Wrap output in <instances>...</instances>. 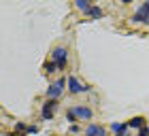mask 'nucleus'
<instances>
[{
	"label": "nucleus",
	"instance_id": "nucleus-15",
	"mask_svg": "<svg viewBox=\"0 0 149 136\" xmlns=\"http://www.w3.org/2000/svg\"><path fill=\"white\" fill-rule=\"evenodd\" d=\"M79 130H81V128H79L77 124H72V126H70V134H79Z\"/></svg>",
	"mask_w": 149,
	"mask_h": 136
},
{
	"label": "nucleus",
	"instance_id": "nucleus-8",
	"mask_svg": "<svg viewBox=\"0 0 149 136\" xmlns=\"http://www.w3.org/2000/svg\"><path fill=\"white\" fill-rule=\"evenodd\" d=\"M145 126H147L145 117H132L128 121V128H130V130H141V128H145Z\"/></svg>",
	"mask_w": 149,
	"mask_h": 136
},
{
	"label": "nucleus",
	"instance_id": "nucleus-6",
	"mask_svg": "<svg viewBox=\"0 0 149 136\" xmlns=\"http://www.w3.org/2000/svg\"><path fill=\"white\" fill-rule=\"evenodd\" d=\"M87 90H90V87H87L85 83H81L74 74H70V77H68V92H70V94H83V92H87Z\"/></svg>",
	"mask_w": 149,
	"mask_h": 136
},
{
	"label": "nucleus",
	"instance_id": "nucleus-10",
	"mask_svg": "<svg viewBox=\"0 0 149 136\" xmlns=\"http://www.w3.org/2000/svg\"><path fill=\"white\" fill-rule=\"evenodd\" d=\"M74 6L81 11V13H90V9H92V4H90V0H74Z\"/></svg>",
	"mask_w": 149,
	"mask_h": 136
},
{
	"label": "nucleus",
	"instance_id": "nucleus-4",
	"mask_svg": "<svg viewBox=\"0 0 149 136\" xmlns=\"http://www.w3.org/2000/svg\"><path fill=\"white\" fill-rule=\"evenodd\" d=\"M56 111H58V100L47 98L45 104H43V108H40V117H43L45 121H51L53 115H56Z\"/></svg>",
	"mask_w": 149,
	"mask_h": 136
},
{
	"label": "nucleus",
	"instance_id": "nucleus-2",
	"mask_svg": "<svg viewBox=\"0 0 149 136\" xmlns=\"http://www.w3.org/2000/svg\"><path fill=\"white\" fill-rule=\"evenodd\" d=\"M64 85H66V79H64V77H60L58 81L49 83V87H47V98L58 100L60 96H62V92H64Z\"/></svg>",
	"mask_w": 149,
	"mask_h": 136
},
{
	"label": "nucleus",
	"instance_id": "nucleus-11",
	"mask_svg": "<svg viewBox=\"0 0 149 136\" xmlns=\"http://www.w3.org/2000/svg\"><path fill=\"white\" fill-rule=\"evenodd\" d=\"M28 134V126L24 124V121H17L15 124V132H13V136H26Z\"/></svg>",
	"mask_w": 149,
	"mask_h": 136
},
{
	"label": "nucleus",
	"instance_id": "nucleus-1",
	"mask_svg": "<svg viewBox=\"0 0 149 136\" xmlns=\"http://www.w3.org/2000/svg\"><path fill=\"white\" fill-rule=\"evenodd\" d=\"M51 62L56 64L58 70H64V68H66V62H68V49H66V47H58V49H53Z\"/></svg>",
	"mask_w": 149,
	"mask_h": 136
},
{
	"label": "nucleus",
	"instance_id": "nucleus-9",
	"mask_svg": "<svg viewBox=\"0 0 149 136\" xmlns=\"http://www.w3.org/2000/svg\"><path fill=\"white\" fill-rule=\"evenodd\" d=\"M111 130L117 134V136H124V134H128V130H130V128H128V124H119V121H113V124H111Z\"/></svg>",
	"mask_w": 149,
	"mask_h": 136
},
{
	"label": "nucleus",
	"instance_id": "nucleus-7",
	"mask_svg": "<svg viewBox=\"0 0 149 136\" xmlns=\"http://www.w3.org/2000/svg\"><path fill=\"white\" fill-rule=\"evenodd\" d=\"M83 136H107V130L102 126H98V124H90L85 128V134Z\"/></svg>",
	"mask_w": 149,
	"mask_h": 136
},
{
	"label": "nucleus",
	"instance_id": "nucleus-13",
	"mask_svg": "<svg viewBox=\"0 0 149 136\" xmlns=\"http://www.w3.org/2000/svg\"><path fill=\"white\" fill-rule=\"evenodd\" d=\"M43 70H45V72H49V74H51V72H56V64H53V62H45Z\"/></svg>",
	"mask_w": 149,
	"mask_h": 136
},
{
	"label": "nucleus",
	"instance_id": "nucleus-12",
	"mask_svg": "<svg viewBox=\"0 0 149 136\" xmlns=\"http://www.w3.org/2000/svg\"><path fill=\"white\" fill-rule=\"evenodd\" d=\"M87 15L94 17V19H100V17L104 15V11L100 9V6H94V4H92V9H90V13H87Z\"/></svg>",
	"mask_w": 149,
	"mask_h": 136
},
{
	"label": "nucleus",
	"instance_id": "nucleus-5",
	"mask_svg": "<svg viewBox=\"0 0 149 136\" xmlns=\"http://www.w3.org/2000/svg\"><path fill=\"white\" fill-rule=\"evenodd\" d=\"M132 22H134V24H149V0H147V2H143L136 11H134Z\"/></svg>",
	"mask_w": 149,
	"mask_h": 136
},
{
	"label": "nucleus",
	"instance_id": "nucleus-3",
	"mask_svg": "<svg viewBox=\"0 0 149 136\" xmlns=\"http://www.w3.org/2000/svg\"><path fill=\"white\" fill-rule=\"evenodd\" d=\"M70 111H72V115H74V119H77V121H90L94 117V111L90 106H85V104L70 106Z\"/></svg>",
	"mask_w": 149,
	"mask_h": 136
},
{
	"label": "nucleus",
	"instance_id": "nucleus-16",
	"mask_svg": "<svg viewBox=\"0 0 149 136\" xmlns=\"http://www.w3.org/2000/svg\"><path fill=\"white\" fill-rule=\"evenodd\" d=\"M38 132V126H28V134H36Z\"/></svg>",
	"mask_w": 149,
	"mask_h": 136
},
{
	"label": "nucleus",
	"instance_id": "nucleus-14",
	"mask_svg": "<svg viewBox=\"0 0 149 136\" xmlns=\"http://www.w3.org/2000/svg\"><path fill=\"white\" fill-rule=\"evenodd\" d=\"M136 136H149V128H147V126H145V128H141Z\"/></svg>",
	"mask_w": 149,
	"mask_h": 136
}]
</instances>
